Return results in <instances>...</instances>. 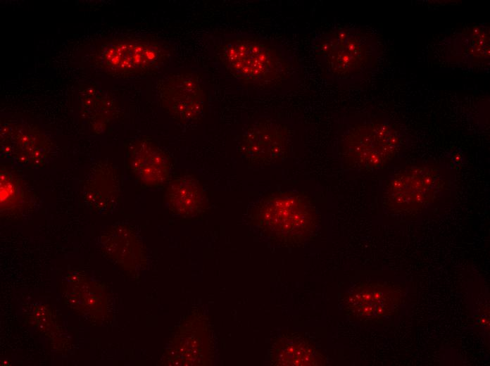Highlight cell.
<instances>
[{
	"mask_svg": "<svg viewBox=\"0 0 490 366\" xmlns=\"http://www.w3.org/2000/svg\"><path fill=\"white\" fill-rule=\"evenodd\" d=\"M226 75L250 90L287 94L301 84V70L292 52L283 44L254 34L224 37L215 51Z\"/></svg>",
	"mask_w": 490,
	"mask_h": 366,
	"instance_id": "1",
	"label": "cell"
},
{
	"mask_svg": "<svg viewBox=\"0 0 490 366\" xmlns=\"http://www.w3.org/2000/svg\"><path fill=\"white\" fill-rule=\"evenodd\" d=\"M311 49L327 80L340 87L360 83L381 55L376 39L360 27L334 26L317 33Z\"/></svg>",
	"mask_w": 490,
	"mask_h": 366,
	"instance_id": "2",
	"label": "cell"
},
{
	"mask_svg": "<svg viewBox=\"0 0 490 366\" xmlns=\"http://www.w3.org/2000/svg\"><path fill=\"white\" fill-rule=\"evenodd\" d=\"M407 144V134L398 123L375 115L348 122L338 137L337 150L346 166L376 171L397 160Z\"/></svg>",
	"mask_w": 490,
	"mask_h": 366,
	"instance_id": "3",
	"label": "cell"
},
{
	"mask_svg": "<svg viewBox=\"0 0 490 366\" xmlns=\"http://www.w3.org/2000/svg\"><path fill=\"white\" fill-rule=\"evenodd\" d=\"M251 219L267 236L288 245L305 241L317 224L316 211L310 199L294 191L267 195L253 208Z\"/></svg>",
	"mask_w": 490,
	"mask_h": 366,
	"instance_id": "4",
	"label": "cell"
},
{
	"mask_svg": "<svg viewBox=\"0 0 490 366\" xmlns=\"http://www.w3.org/2000/svg\"><path fill=\"white\" fill-rule=\"evenodd\" d=\"M448 185L447 175L439 166L411 165L398 171L389 181L384 201L394 211L415 213L437 200Z\"/></svg>",
	"mask_w": 490,
	"mask_h": 366,
	"instance_id": "5",
	"label": "cell"
},
{
	"mask_svg": "<svg viewBox=\"0 0 490 366\" xmlns=\"http://www.w3.org/2000/svg\"><path fill=\"white\" fill-rule=\"evenodd\" d=\"M160 43L147 39H124L103 45L98 54L100 66L116 75H140L154 70L168 59Z\"/></svg>",
	"mask_w": 490,
	"mask_h": 366,
	"instance_id": "6",
	"label": "cell"
},
{
	"mask_svg": "<svg viewBox=\"0 0 490 366\" xmlns=\"http://www.w3.org/2000/svg\"><path fill=\"white\" fill-rule=\"evenodd\" d=\"M291 145V127L282 120L264 118L245 128L239 137L238 151L250 163L268 165L287 158Z\"/></svg>",
	"mask_w": 490,
	"mask_h": 366,
	"instance_id": "7",
	"label": "cell"
},
{
	"mask_svg": "<svg viewBox=\"0 0 490 366\" xmlns=\"http://www.w3.org/2000/svg\"><path fill=\"white\" fill-rule=\"evenodd\" d=\"M157 93L162 108L181 122L197 120L203 114L206 95L199 80L187 72L170 74L158 81Z\"/></svg>",
	"mask_w": 490,
	"mask_h": 366,
	"instance_id": "8",
	"label": "cell"
},
{
	"mask_svg": "<svg viewBox=\"0 0 490 366\" xmlns=\"http://www.w3.org/2000/svg\"><path fill=\"white\" fill-rule=\"evenodd\" d=\"M1 137L3 154L21 167L40 166L53 154V146L45 134L23 122L1 127Z\"/></svg>",
	"mask_w": 490,
	"mask_h": 366,
	"instance_id": "9",
	"label": "cell"
},
{
	"mask_svg": "<svg viewBox=\"0 0 490 366\" xmlns=\"http://www.w3.org/2000/svg\"><path fill=\"white\" fill-rule=\"evenodd\" d=\"M489 26L480 23L458 32L446 42V60L466 70H486L490 59Z\"/></svg>",
	"mask_w": 490,
	"mask_h": 366,
	"instance_id": "10",
	"label": "cell"
},
{
	"mask_svg": "<svg viewBox=\"0 0 490 366\" xmlns=\"http://www.w3.org/2000/svg\"><path fill=\"white\" fill-rule=\"evenodd\" d=\"M127 156L131 171L142 184L158 188L169 182L170 157L152 138L143 137L134 141Z\"/></svg>",
	"mask_w": 490,
	"mask_h": 366,
	"instance_id": "11",
	"label": "cell"
},
{
	"mask_svg": "<svg viewBox=\"0 0 490 366\" xmlns=\"http://www.w3.org/2000/svg\"><path fill=\"white\" fill-rule=\"evenodd\" d=\"M394 291L388 286L366 284L358 286L350 295L348 307L356 317L375 320L388 315L395 301Z\"/></svg>",
	"mask_w": 490,
	"mask_h": 366,
	"instance_id": "12",
	"label": "cell"
},
{
	"mask_svg": "<svg viewBox=\"0 0 490 366\" xmlns=\"http://www.w3.org/2000/svg\"><path fill=\"white\" fill-rule=\"evenodd\" d=\"M165 200L175 214L190 217L200 213L206 205L204 191L195 178L184 175L168 182Z\"/></svg>",
	"mask_w": 490,
	"mask_h": 366,
	"instance_id": "13",
	"label": "cell"
},
{
	"mask_svg": "<svg viewBox=\"0 0 490 366\" xmlns=\"http://www.w3.org/2000/svg\"><path fill=\"white\" fill-rule=\"evenodd\" d=\"M120 189V178L115 168L101 163L94 167L86 177L83 194L87 201L106 206L118 199Z\"/></svg>",
	"mask_w": 490,
	"mask_h": 366,
	"instance_id": "14",
	"label": "cell"
},
{
	"mask_svg": "<svg viewBox=\"0 0 490 366\" xmlns=\"http://www.w3.org/2000/svg\"><path fill=\"white\" fill-rule=\"evenodd\" d=\"M275 365H321L322 354L305 339L284 336L278 339L271 352Z\"/></svg>",
	"mask_w": 490,
	"mask_h": 366,
	"instance_id": "15",
	"label": "cell"
},
{
	"mask_svg": "<svg viewBox=\"0 0 490 366\" xmlns=\"http://www.w3.org/2000/svg\"><path fill=\"white\" fill-rule=\"evenodd\" d=\"M25 194L24 188L18 177L11 172H1V207L14 206L21 203Z\"/></svg>",
	"mask_w": 490,
	"mask_h": 366,
	"instance_id": "16",
	"label": "cell"
}]
</instances>
